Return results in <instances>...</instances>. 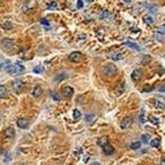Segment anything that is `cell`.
<instances>
[{
  "label": "cell",
  "mask_w": 165,
  "mask_h": 165,
  "mask_svg": "<svg viewBox=\"0 0 165 165\" xmlns=\"http://www.w3.org/2000/svg\"><path fill=\"white\" fill-rule=\"evenodd\" d=\"M125 82H120L119 84H118V87L116 88V90H114V92H116L117 96H121L122 94H124L125 89H126V86H125Z\"/></svg>",
  "instance_id": "30bf717a"
},
{
  "label": "cell",
  "mask_w": 165,
  "mask_h": 165,
  "mask_svg": "<svg viewBox=\"0 0 165 165\" xmlns=\"http://www.w3.org/2000/svg\"><path fill=\"white\" fill-rule=\"evenodd\" d=\"M76 6H77V8H82V7H83V1H82V0H78Z\"/></svg>",
  "instance_id": "d590c367"
},
{
  "label": "cell",
  "mask_w": 165,
  "mask_h": 165,
  "mask_svg": "<svg viewBox=\"0 0 165 165\" xmlns=\"http://www.w3.org/2000/svg\"><path fill=\"white\" fill-rule=\"evenodd\" d=\"M150 61H151V57L150 56H144L142 58V65H148Z\"/></svg>",
  "instance_id": "7402d4cb"
},
{
  "label": "cell",
  "mask_w": 165,
  "mask_h": 165,
  "mask_svg": "<svg viewBox=\"0 0 165 165\" xmlns=\"http://www.w3.org/2000/svg\"><path fill=\"white\" fill-rule=\"evenodd\" d=\"M139 120H140V122H141V124H143V122H144V111H143V110L141 111L140 117H139Z\"/></svg>",
  "instance_id": "f546056e"
},
{
  "label": "cell",
  "mask_w": 165,
  "mask_h": 165,
  "mask_svg": "<svg viewBox=\"0 0 165 165\" xmlns=\"http://www.w3.org/2000/svg\"><path fill=\"white\" fill-rule=\"evenodd\" d=\"M155 105H156V107H162V108H164V100H159V99H156V104H155Z\"/></svg>",
  "instance_id": "d4e9b609"
},
{
  "label": "cell",
  "mask_w": 165,
  "mask_h": 165,
  "mask_svg": "<svg viewBox=\"0 0 165 165\" xmlns=\"http://www.w3.org/2000/svg\"><path fill=\"white\" fill-rule=\"evenodd\" d=\"M3 152H4V149H3V148H1V147H0V155L3 154Z\"/></svg>",
  "instance_id": "ab89813d"
},
{
  "label": "cell",
  "mask_w": 165,
  "mask_h": 165,
  "mask_svg": "<svg viewBox=\"0 0 165 165\" xmlns=\"http://www.w3.org/2000/svg\"><path fill=\"white\" fill-rule=\"evenodd\" d=\"M148 135H143V136H142V140H143V142H144V143H147V142H148Z\"/></svg>",
  "instance_id": "f35d334b"
},
{
  "label": "cell",
  "mask_w": 165,
  "mask_h": 165,
  "mask_svg": "<svg viewBox=\"0 0 165 165\" xmlns=\"http://www.w3.org/2000/svg\"><path fill=\"white\" fill-rule=\"evenodd\" d=\"M100 19L102 20H106V21H113L114 20V15L113 14H111L110 12L107 11H102L100 12Z\"/></svg>",
  "instance_id": "ba28073f"
},
{
  "label": "cell",
  "mask_w": 165,
  "mask_h": 165,
  "mask_svg": "<svg viewBox=\"0 0 165 165\" xmlns=\"http://www.w3.org/2000/svg\"><path fill=\"white\" fill-rule=\"evenodd\" d=\"M142 70L141 69H135V70H133V73H132V80L133 81H140L141 78H142Z\"/></svg>",
  "instance_id": "9c48e42d"
},
{
  "label": "cell",
  "mask_w": 165,
  "mask_h": 165,
  "mask_svg": "<svg viewBox=\"0 0 165 165\" xmlns=\"http://www.w3.org/2000/svg\"><path fill=\"white\" fill-rule=\"evenodd\" d=\"M51 96H52V98H53L54 100H60V97L56 94V92H51Z\"/></svg>",
  "instance_id": "836d02e7"
},
{
  "label": "cell",
  "mask_w": 165,
  "mask_h": 165,
  "mask_svg": "<svg viewBox=\"0 0 165 165\" xmlns=\"http://www.w3.org/2000/svg\"><path fill=\"white\" fill-rule=\"evenodd\" d=\"M41 23H42V24H44V25H50V23L46 21V19H42L41 20Z\"/></svg>",
  "instance_id": "74e56055"
},
{
  "label": "cell",
  "mask_w": 165,
  "mask_h": 165,
  "mask_svg": "<svg viewBox=\"0 0 165 165\" xmlns=\"http://www.w3.org/2000/svg\"><path fill=\"white\" fill-rule=\"evenodd\" d=\"M140 147H141V143H140V142H133V143L129 146V148H130V149H139Z\"/></svg>",
  "instance_id": "83f0119b"
},
{
  "label": "cell",
  "mask_w": 165,
  "mask_h": 165,
  "mask_svg": "<svg viewBox=\"0 0 165 165\" xmlns=\"http://www.w3.org/2000/svg\"><path fill=\"white\" fill-rule=\"evenodd\" d=\"M90 1H92V0H89V3H90Z\"/></svg>",
  "instance_id": "7bdbcfd3"
},
{
  "label": "cell",
  "mask_w": 165,
  "mask_h": 165,
  "mask_svg": "<svg viewBox=\"0 0 165 165\" xmlns=\"http://www.w3.org/2000/svg\"><path fill=\"white\" fill-rule=\"evenodd\" d=\"M143 21H144V23L148 24V25H152V24H154V19H152L151 15H144V16H143Z\"/></svg>",
  "instance_id": "e0dca14e"
},
{
  "label": "cell",
  "mask_w": 165,
  "mask_h": 165,
  "mask_svg": "<svg viewBox=\"0 0 165 165\" xmlns=\"http://www.w3.org/2000/svg\"><path fill=\"white\" fill-rule=\"evenodd\" d=\"M43 94V89H42L39 86H36L35 88H34V90H33V92H31V95H33V97H35V98H38L39 96Z\"/></svg>",
  "instance_id": "5bb4252c"
},
{
  "label": "cell",
  "mask_w": 165,
  "mask_h": 165,
  "mask_svg": "<svg viewBox=\"0 0 165 165\" xmlns=\"http://www.w3.org/2000/svg\"><path fill=\"white\" fill-rule=\"evenodd\" d=\"M108 142V139L106 138H102V139H99V140H98V144H99V146H104V144L105 143H107Z\"/></svg>",
  "instance_id": "484cf974"
},
{
  "label": "cell",
  "mask_w": 165,
  "mask_h": 165,
  "mask_svg": "<svg viewBox=\"0 0 165 165\" xmlns=\"http://www.w3.org/2000/svg\"><path fill=\"white\" fill-rule=\"evenodd\" d=\"M1 27H3L5 30H11L12 28H13V25H12V23H9V22H5V23H3Z\"/></svg>",
  "instance_id": "cb8c5ba5"
},
{
  "label": "cell",
  "mask_w": 165,
  "mask_h": 165,
  "mask_svg": "<svg viewBox=\"0 0 165 165\" xmlns=\"http://www.w3.org/2000/svg\"><path fill=\"white\" fill-rule=\"evenodd\" d=\"M7 70H8V73L12 74V75H19V74L24 72V66L21 65V64H16V65L9 66V67L7 68Z\"/></svg>",
  "instance_id": "6da1fadb"
},
{
  "label": "cell",
  "mask_w": 165,
  "mask_h": 165,
  "mask_svg": "<svg viewBox=\"0 0 165 165\" xmlns=\"http://www.w3.org/2000/svg\"><path fill=\"white\" fill-rule=\"evenodd\" d=\"M156 38L158 41H160L162 43H164V25H162L160 28H158L156 31Z\"/></svg>",
  "instance_id": "8fae6325"
},
{
  "label": "cell",
  "mask_w": 165,
  "mask_h": 165,
  "mask_svg": "<svg viewBox=\"0 0 165 165\" xmlns=\"http://www.w3.org/2000/svg\"><path fill=\"white\" fill-rule=\"evenodd\" d=\"M94 118H95V117H94V114H88V116H86V121L91 122Z\"/></svg>",
  "instance_id": "4dcf8cb0"
},
{
  "label": "cell",
  "mask_w": 165,
  "mask_h": 165,
  "mask_svg": "<svg viewBox=\"0 0 165 165\" xmlns=\"http://www.w3.org/2000/svg\"><path fill=\"white\" fill-rule=\"evenodd\" d=\"M126 45L127 46H129V47H132V49H134V50H136V51H140V47H139V45L138 44H135V43H132V42H126Z\"/></svg>",
  "instance_id": "d6986e66"
},
{
  "label": "cell",
  "mask_w": 165,
  "mask_h": 165,
  "mask_svg": "<svg viewBox=\"0 0 165 165\" xmlns=\"http://www.w3.org/2000/svg\"><path fill=\"white\" fill-rule=\"evenodd\" d=\"M157 73L159 74V75H163V74H164V69H163V67H158V69H157Z\"/></svg>",
  "instance_id": "8d00e7d4"
},
{
  "label": "cell",
  "mask_w": 165,
  "mask_h": 165,
  "mask_svg": "<svg viewBox=\"0 0 165 165\" xmlns=\"http://www.w3.org/2000/svg\"><path fill=\"white\" fill-rule=\"evenodd\" d=\"M121 3L124 4V5H127V6H129V5H132L133 0H121Z\"/></svg>",
  "instance_id": "e575fe53"
},
{
  "label": "cell",
  "mask_w": 165,
  "mask_h": 165,
  "mask_svg": "<svg viewBox=\"0 0 165 165\" xmlns=\"http://www.w3.org/2000/svg\"><path fill=\"white\" fill-rule=\"evenodd\" d=\"M94 165H99V164H98V163H95V164H94Z\"/></svg>",
  "instance_id": "b9f144b4"
},
{
  "label": "cell",
  "mask_w": 165,
  "mask_h": 165,
  "mask_svg": "<svg viewBox=\"0 0 165 165\" xmlns=\"http://www.w3.org/2000/svg\"><path fill=\"white\" fill-rule=\"evenodd\" d=\"M1 46H3V49L5 51L8 52L14 47V42L12 39H9V38H5V39L1 41Z\"/></svg>",
  "instance_id": "3957f363"
},
{
  "label": "cell",
  "mask_w": 165,
  "mask_h": 165,
  "mask_svg": "<svg viewBox=\"0 0 165 165\" xmlns=\"http://www.w3.org/2000/svg\"><path fill=\"white\" fill-rule=\"evenodd\" d=\"M17 126H19L20 128H27L28 126H29V121H28L25 118H20V119L17 120Z\"/></svg>",
  "instance_id": "9a60e30c"
},
{
  "label": "cell",
  "mask_w": 165,
  "mask_h": 165,
  "mask_svg": "<svg viewBox=\"0 0 165 165\" xmlns=\"http://www.w3.org/2000/svg\"><path fill=\"white\" fill-rule=\"evenodd\" d=\"M12 86H13V90L16 92V94H20V92L22 91V89H23V82H22L21 80H15Z\"/></svg>",
  "instance_id": "52a82bcc"
},
{
  "label": "cell",
  "mask_w": 165,
  "mask_h": 165,
  "mask_svg": "<svg viewBox=\"0 0 165 165\" xmlns=\"http://www.w3.org/2000/svg\"><path fill=\"white\" fill-rule=\"evenodd\" d=\"M150 122H152L154 125H158L159 124V119L156 118V117H154V116H151L150 117Z\"/></svg>",
  "instance_id": "4316f807"
},
{
  "label": "cell",
  "mask_w": 165,
  "mask_h": 165,
  "mask_svg": "<svg viewBox=\"0 0 165 165\" xmlns=\"http://www.w3.org/2000/svg\"><path fill=\"white\" fill-rule=\"evenodd\" d=\"M8 97V90L6 86H0V98H7Z\"/></svg>",
  "instance_id": "2e32d148"
},
{
  "label": "cell",
  "mask_w": 165,
  "mask_h": 165,
  "mask_svg": "<svg viewBox=\"0 0 165 165\" xmlns=\"http://www.w3.org/2000/svg\"><path fill=\"white\" fill-rule=\"evenodd\" d=\"M68 60L70 62H74V64H77L82 60V54L80 52H73V53L69 54V57H68Z\"/></svg>",
  "instance_id": "277c9868"
},
{
  "label": "cell",
  "mask_w": 165,
  "mask_h": 165,
  "mask_svg": "<svg viewBox=\"0 0 165 165\" xmlns=\"http://www.w3.org/2000/svg\"><path fill=\"white\" fill-rule=\"evenodd\" d=\"M103 147V151H104V154L105 155H112L113 154V151H114V149H113V147L111 146V144L108 143H105L104 146H102Z\"/></svg>",
  "instance_id": "4fadbf2b"
},
{
  "label": "cell",
  "mask_w": 165,
  "mask_h": 165,
  "mask_svg": "<svg viewBox=\"0 0 165 165\" xmlns=\"http://www.w3.org/2000/svg\"><path fill=\"white\" fill-rule=\"evenodd\" d=\"M1 4H3V0H0V5H1Z\"/></svg>",
  "instance_id": "60d3db41"
},
{
  "label": "cell",
  "mask_w": 165,
  "mask_h": 165,
  "mask_svg": "<svg viewBox=\"0 0 165 165\" xmlns=\"http://www.w3.org/2000/svg\"><path fill=\"white\" fill-rule=\"evenodd\" d=\"M4 136L6 139H13L15 136V129L13 127H8L5 130V133H4Z\"/></svg>",
  "instance_id": "7c38bea8"
},
{
  "label": "cell",
  "mask_w": 165,
  "mask_h": 165,
  "mask_svg": "<svg viewBox=\"0 0 165 165\" xmlns=\"http://www.w3.org/2000/svg\"><path fill=\"white\" fill-rule=\"evenodd\" d=\"M117 72H118L117 67L114 65H112V64L107 65L105 68H104V75H105L106 77H113V76L117 74Z\"/></svg>",
  "instance_id": "7a4b0ae2"
},
{
  "label": "cell",
  "mask_w": 165,
  "mask_h": 165,
  "mask_svg": "<svg viewBox=\"0 0 165 165\" xmlns=\"http://www.w3.org/2000/svg\"><path fill=\"white\" fill-rule=\"evenodd\" d=\"M47 8H49L50 11H54V9H57V8H58L57 1H51V3L47 5Z\"/></svg>",
  "instance_id": "ffe728a7"
},
{
  "label": "cell",
  "mask_w": 165,
  "mask_h": 165,
  "mask_svg": "<svg viewBox=\"0 0 165 165\" xmlns=\"http://www.w3.org/2000/svg\"><path fill=\"white\" fill-rule=\"evenodd\" d=\"M132 124H133L132 117H125L124 119H122V121L120 122V127H121L122 129H127V128L130 127V125Z\"/></svg>",
  "instance_id": "8992f818"
},
{
  "label": "cell",
  "mask_w": 165,
  "mask_h": 165,
  "mask_svg": "<svg viewBox=\"0 0 165 165\" xmlns=\"http://www.w3.org/2000/svg\"><path fill=\"white\" fill-rule=\"evenodd\" d=\"M34 72H36V73H43L44 69L42 67H39V66H37V67L34 68Z\"/></svg>",
  "instance_id": "1f68e13d"
},
{
  "label": "cell",
  "mask_w": 165,
  "mask_h": 165,
  "mask_svg": "<svg viewBox=\"0 0 165 165\" xmlns=\"http://www.w3.org/2000/svg\"><path fill=\"white\" fill-rule=\"evenodd\" d=\"M152 90H154V88L152 87H150V86H146V87L143 88V89H142V91H152Z\"/></svg>",
  "instance_id": "d6a6232c"
},
{
  "label": "cell",
  "mask_w": 165,
  "mask_h": 165,
  "mask_svg": "<svg viewBox=\"0 0 165 165\" xmlns=\"http://www.w3.org/2000/svg\"><path fill=\"white\" fill-rule=\"evenodd\" d=\"M73 117H74V119L75 120H78L80 118L82 117V113L78 110H74V112H73Z\"/></svg>",
  "instance_id": "603a6c76"
},
{
  "label": "cell",
  "mask_w": 165,
  "mask_h": 165,
  "mask_svg": "<svg viewBox=\"0 0 165 165\" xmlns=\"http://www.w3.org/2000/svg\"><path fill=\"white\" fill-rule=\"evenodd\" d=\"M147 7H148V9L150 12H154V13H155V12H157V7L155 5H149V4H148V5H147Z\"/></svg>",
  "instance_id": "f1b7e54d"
},
{
  "label": "cell",
  "mask_w": 165,
  "mask_h": 165,
  "mask_svg": "<svg viewBox=\"0 0 165 165\" xmlns=\"http://www.w3.org/2000/svg\"><path fill=\"white\" fill-rule=\"evenodd\" d=\"M61 94L65 98H70L74 94V89L72 87H69V86H65L61 90Z\"/></svg>",
  "instance_id": "5b68a950"
},
{
  "label": "cell",
  "mask_w": 165,
  "mask_h": 165,
  "mask_svg": "<svg viewBox=\"0 0 165 165\" xmlns=\"http://www.w3.org/2000/svg\"><path fill=\"white\" fill-rule=\"evenodd\" d=\"M108 56H110V58H111V59H113V60H120L122 58L121 53H119V52H111V53L108 54Z\"/></svg>",
  "instance_id": "ac0fdd59"
},
{
  "label": "cell",
  "mask_w": 165,
  "mask_h": 165,
  "mask_svg": "<svg viewBox=\"0 0 165 165\" xmlns=\"http://www.w3.org/2000/svg\"><path fill=\"white\" fill-rule=\"evenodd\" d=\"M159 143H160L159 139H154V140L150 141V146L154 147V148H157V147H159Z\"/></svg>",
  "instance_id": "44dd1931"
}]
</instances>
